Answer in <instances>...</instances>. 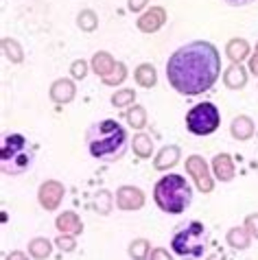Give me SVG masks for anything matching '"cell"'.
<instances>
[{
    "mask_svg": "<svg viewBox=\"0 0 258 260\" xmlns=\"http://www.w3.org/2000/svg\"><path fill=\"white\" fill-rule=\"evenodd\" d=\"M153 201L167 214H184L192 204V188L177 173L160 177L153 186Z\"/></svg>",
    "mask_w": 258,
    "mask_h": 260,
    "instance_id": "cell-3",
    "label": "cell"
},
{
    "mask_svg": "<svg viewBox=\"0 0 258 260\" xmlns=\"http://www.w3.org/2000/svg\"><path fill=\"white\" fill-rule=\"evenodd\" d=\"M204 260H225V254H223V251H214V254H210Z\"/></svg>",
    "mask_w": 258,
    "mask_h": 260,
    "instance_id": "cell-35",
    "label": "cell"
},
{
    "mask_svg": "<svg viewBox=\"0 0 258 260\" xmlns=\"http://www.w3.org/2000/svg\"><path fill=\"white\" fill-rule=\"evenodd\" d=\"M149 260H175V258H173V254H169V249L155 247V249H151V254H149Z\"/></svg>",
    "mask_w": 258,
    "mask_h": 260,
    "instance_id": "cell-29",
    "label": "cell"
},
{
    "mask_svg": "<svg viewBox=\"0 0 258 260\" xmlns=\"http://www.w3.org/2000/svg\"><path fill=\"white\" fill-rule=\"evenodd\" d=\"M247 50H249V46L245 40H232L230 46H228V55H230L232 61H241L243 57L247 55Z\"/></svg>",
    "mask_w": 258,
    "mask_h": 260,
    "instance_id": "cell-20",
    "label": "cell"
},
{
    "mask_svg": "<svg viewBox=\"0 0 258 260\" xmlns=\"http://www.w3.org/2000/svg\"><path fill=\"white\" fill-rule=\"evenodd\" d=\"M151 254V245H149L147 238H136V241L129 243V256L134 260H145Z\"/></svg>",
    "mask_w": 258,
    "mask_h": 260,
    "instance_id": "cell-17",
    "label": "cell"
},
{
    "mask_svg": "<svg viewBox=\"0 0 258 260\" xmlns=\"http://www.w3.org/2000/svg\"><path fill=\"white\" fill-rule=\"evenodd\" d=\"M225 5H230V7H243V5H247V3H252V0H223Z\"/></svg>",
    "mask_w": 258,
    "mask_h": 260,
    "instance_id": "cell-33",
    "label": "cell"
},
{
    "mask_svg": "<svg viewBox=\"0 0 258 260\" xmlns=\"http://www.w3.org/2000/svg\"><path fill=\"white\" fill-rule=\"evenodd\" d=\"M123 79H125V68L118 63L116 70H114L112 75H107V77L103 79V81H105V83H120V81H123Z\"/></svg>",
    "mask_w": 258,
    "mask_h": 260,
    "instance_id": "cell-28",
    "label": "cell"
},
{
    "mask_svg": "<svg viewBox=\"0 0 258 260\" xmlns=\"http://www.w3.org/2000/svg\"><path fill=\"white\" fill-rule=\"evenodd\" d=\"M96 210H101L103 214L110 212V194H107V192H101L96 197Z\"/></svg>",
    "mask_w": 258,
    "mask_h": 260,
    "instance_id": "cell-30",
    "label": "cell"
},
{
    "mask_svg": "<svg viewBox=\"0 0 258 260\" xmlns=\"http://www.w3.org/2000/svg\"><path fill=\"white\" fill-rule=\"evenodd\" d=\"M51 96L57 103H68V101H73V96H75V85L70 81H57L51 90Z\"/></svg>",
    "mask_w": 258,
    "mask_h": 260,
    "instance_id": "cell-14",
    "label": "cell"
},
{
    "mask_svg": "<svg viewBox=\"0 0 258 260\" xmlns=\"http://www.w3.org/2000/svg\"><path fill=\"white\" fill-rule=\"evenodd\" d=\"M245 230L252 238H258V214H249L245 219Z\"/></svg>",
    "mask_w": 258,
    "mask_h": 260,
    "instance_id": "cell-27",
    "label": "cell"
},
{
    "mask_svg": "<svg viewBox=\"0 0 258 260\" xmlns=\"http://www.w3.org/2000/svg\"><path fill=\"white\" fill-rule=\"evenodd\" d=\"M116 204L123 210H138L145 204V194H142L138 188H132V186H123L116 194Z\"/></svg>",
    "mask_w": 258,
    "mask_h": 260,
    "instance_id": "cell-9",
    "label": "cell"
},
{
    "mask_svg": "<svg viewBox=\"0 0 258 260\" xmlns=\"http://www.w3.org/2000/svg\"><path fill=\"white\" fill-rule=\"evenodd\" d=\"M55 245L63 251V254H70V251H75L77 241H75V236H70V234H61V236L55 238Z\"/></svg>",
    "mask_w": 258,
    "mask_h": 260,
    "instance_id": "cell-24",
    "label": "cell"
},
{
    "mask_svg": "<svg viewBox=\"0 0 258 260\" xmlns=\"http://www.w3.org/2000/svg\"><path fill=\"white\" fill-rule=\"evenodd\" d=\"M136 79H138L140 85L151 88V85H155V68L149 66V63H145V66H140L138 70H136Z\"/></svg>",
    "mask_w": 258,
    "mask_h": 260,
    "instance_id": "cell-19",
    "label": "cell"
},
{
    "mask_svg": "<svg viewBox=\"0 0 258 260\" xmlns=\"http://www.w3.org/2000/svg\"><path fill=\"white\" fill-rule=\"evenodd\" d=\"M221 125V114L214 103H197L186 112V132L192 136H212Z\"/></svg>",
    "mask_w": 258,
    "mask_h": 260,
    "instance_id": "cell-6",
    "label": "cell"
},
{
    "mask_svg": "<svg viewBox=\"0 0 258 260\" xmlns=\"http://www.w3.org/2000/svg\"><path fill=\"white\" fill-rule=\"evenodd\" d=\"M208 249V228L202 221H182L171 234V251L184 260H199Z\"/></svg>",
    "mask_w": 258,
    "mask_h": 260,
    "instance_id": "cell-4",
    "label": "cell"
},
{
    "mask_svg": "<svg viewBox=\"0 0 258 260\" xmlns=\"http://www.w3.org/2000/svg\"><path fill=\"white\" fill-rule=\"evenodd\" d=\"M112 68H114V61H112V57H110V55L101 53V55H96V57H94V70L99 72V75L107 77Z\"/></svg>",
    "mask_w": 258,
    "mask_h": 260,
    "instance_id": "cell-22",
    "label": "cell"
},
{
    "mask_svg": "<svg viewBox=\"0 0 258 260\" xmlns=\"http://www.w3.org/2000/svg\"><path fill=\"white\" fill-rule=\"evenodd\" d=\"M61 197H63V186L59 182L51 179V182L42 184V188H40V204H42V208H46V210H55V208L59 206Z\"/></svg>",
    "mask_w": 258,
    "mask_h": 260,
    "instance_id": "cell-8",
    "label": "cell"
},
{
    "mask_svg": "<svg viewBox=\"0 0 258 260\" xmlns=\"http://www.w3.org/2000/svg\"><path fill=\"white\" fill-rule=\"evenodd\" d=\"M127 120H129V125H134L136 129H142L145 127V120H147L145 110H142V107H134V110H129Z\"/></svg>",
    "mask_w": 258,
    "mask_h": 260,
    "instance_id": "cell-23",
    "label": "cell"
},
{
    "mask_svg": "<svg viewBox=\"0 0 258 260\" xmlns=\"http://www.w3.org/2000/svg\"><path fill=\"white\" fill-rule=\"evenodd\" d=\"M177 157H180V149L177 147H164L160 151V155L155 157V169H160V171L169 169V166H173L177 162Z\"/></svg>",
    "mask_w": 258,
    "mask_h": 260,
    "instance_id": "cell-15",
    "label": "cell"
},
{
    "mask_svg": "<svg viewBox=\"0 0 258 260\" xmlns=\"http://www.w3.org/2000/svg\"><path fill=\"white\" fill-rule=\"evenodd\" d=\"M51 251H53L51 241H46V238H42V236L33 238V241L28 243V256L35 260H46L51 256Z\"/></svg>",
    "mask_w": 258,
    "mask_h": 260,
    "instance_id": "cell-12",
    "label": "cell"
},
{
    "mask_svg": "<svg viewBox=\"0 0 258 260\" xmlns=\"http://www.w3.org/2000/svg\"><path fill=\"white\" fill-rule=\"evenodd\" d=\"M249 68H252V72L258 77V50H256V55L252 57V61H249Z\"/></svg>",
    "mask_w": 258,
    "mask_h": 260,
    "instance_id": "cell-34",
    "label": "cell"
},
{
    "mask_svg": "<svg viewBox=\"0 0 258 260\" xmlns=\"http://www.w3.org/2000/svg\"><path fill=\"white\" fill-rule=\"evenodd\" d=\"M134 92L132 90H123V92H118V94H114L112 96V103L116 105V107H125V105H129L134 101Z\"/></svg>",
    "mask_w": 258,
    "mask_h": 260,
    "instance_id": "cell-25",
    "label": "cell"
},
{
    "mask_svg": "<svg viewBox=\"0 0 258 260\" xmlns=\"http://www.w3.org/2000/svg\"><path fill=\"white\" fill-rule=\"evenodd\" d=\"M5 50H7V55L11 57V61H20L22 59V53H20V48L16 46V42H11V40H5Z\"/></svg>",
    "mask_w": 258,
    "mask_h": 260,
    "instance_id": "cell-26",
    "label": "cell"
},
{
    "mask_svg": "<svg viewBox=\"0 0 258 260\" xmlns=\"http://www.w3.org/2000/svg\"><path fill=\"white\" fill-rule=\"evenodd\" d=\"M252 132H254V125H252V120L245 118V116H239L232 122V136H234V138L247 140L249 136H252Z\"/></svg>",
    "mask_w": 258,
    "mask_h": 260,
    "instance_id": "cell-16",
    "label": "cell"
},
{
    "mask_svg": "<svg viewBox=\"0 0 258 260\" xmlns=\"http://www.w3.org/2000/svg\"><path fill=\"white\" fill-rule=\"evenodd\" d=\"M186 171L192 175V179H195V184H197V188L202 190V192H210L212 190V179H210V175H208L206 162L199 155H192V157L186 160Z\"/></svg>",
    "mask_w": 258,
    "mask_h": 260,
    "instance_id": "cell-7",
    "label": "cell"
},
{
    "mask_svg": "<svg viewBox=\"0 0 258 260\" xmlns=\"http://www.w3.org/2000/svg\"><path fill=\"white\" fill-rule=\"evenodd\" d=\"M35 162V149L33 144L24 138L22 134H9L3 140V149H0V166H3L5 175H22Z\"/></svg>",
    "mask_w": 258,
    "mask_h": 260,
    "instance_id": "cell-5",
    "label": "cell"
},
{
    "mask_svg": "<svg viewBox=\"0 0 258 260\" xmlns=\"http://www.w3.org/2000/svg\"><path fill=\"white\" fill-rule=\"evenodd\" d=\"M245 70H243L241 66H232L225 70V83L228 88H243L245 85Z\"/></svg>",
    "mask_w": 258,
    "mask_h": 260,
    "instance_id": "cell-18",
    "label": "cell"
},
{
    "mask_svg": "<svg viewBox=\"0 0 258 260\" xmlns=\"http://www.w3.org/2000/svg\"><path fill=\"white\" fill-rule=\"evenodd\" d=\"M73 75L79 77V79H83V75H85V66H83L81 61H77L75 66H73Z\"/></svg>",
    "mask_w": 258,
    "mask_h": 260,
    "instance_id": "cell-32",
    "label": "cell"
},
{
    "mask_svg": "<svg viewBox=\"0 0 258 260\" xmlns=\"http://www.w3.org/2000/svg\"><path fill=\"white\" fill-rule=\"evenodd\" d=\"M85 144L92 157L101 162H116L127 153V132L120 122L105 118L99 122H92L85 134Z\"/></svg>",
    "mask_w": 258,
    "mask_h": 260,
    "instance_id": "cell-2",
    "label": "cell"
},
{
    "mask_svg": "<svg viewBox=\"0 0 258 260\" xmlns=\"http://www.w3.org/2000/svg\"><path fill=\"white\" fill-rule=\"evenodd\" d=\"M221 75V55L206 40L188 42L175 50L167 61V79L182 96L204 94Z\"/></svg>",
    "mask_w": 258,
    "mask_h": 260,
    "instance_id": "cell-1",
    "label": "cell"
},
{
    "mask_svg": "<svg viewBox=\"0 0 258 260\" xmlns=\"http://www.w3.org/2000/svg\"><path fill=\"white\" fill-rule=\"evenodd\" d=\"M55 225H57V230H59L61 234H70V236H79L83 232V223L75 212L59 214L57 216V221H55Z\"/></svg>",
    "mask_w": 258,
    "mask_h": 260,
    "instance_id": "cell-10",
    "label": "cell"
},
{
    "mask_svg": "<svg viewBox=\"0 0 258 260\" xmlns=\"http://www.w3.org/2000/svg\"><path fill=\"white\" fill-rule=\"evenodd\" d=\"M151 149H153V144H151V140H149L145 134H138V136L134 138V151H136V153H138L140 157L151 155Z\"/></svg>",
    "mask_w": 258,
    "mask_h": 260,
    "instance_id": "cell-21",
    "label": "cell"
},
{
    "mask_svg": "<svg viewBox=\"0 0 258 260\" xmlns=\"http://www.w3.org/2000/svg\"><path fill=\"white\" fill-rule=\"evenodd\" d=\"M212 166H214V173H217V177L221 179V182H230V179L234 177V166H232V160H230V157H228L225 153L214 157Z\"/></svg>",
    "mask_w": 258,
    "mask_h": 260,
    "instance_id": "cell-13",
    "label": "cell"
},
{
    "mask_svg": "<svg viewBox=\"0 0 258 260\" xmlns=\"http://www.w3.org/2000/svg\"><path fill=\"white\" fill-rule=\"evenodd\" d=\"M249 243H252V236H249V232L245 228H232L230 232H228V245H230L232 249H247Z\"/></svg>",
    "mask_w": 258,
    "mask_h": 260,
    "instance_id": "cell-11",
    "label": "cell"
},
{
    "mask_svg": "<svg viewBox=\"0 0 258 260\" xmlns=\"http://www.w3.org/2000/svg\"><path fill=\"white\" fill-rule=\"evenodd\" d=\"M28 258H31V256H26L24 254V251H11V254H7V258L5 260H28Z\"/></svg>",
    "mask_w": 258,
    "mask_h": 260,
    "instance_id": "cell-31",
    "label": "cell"
}]
</instances>
